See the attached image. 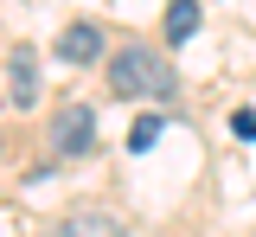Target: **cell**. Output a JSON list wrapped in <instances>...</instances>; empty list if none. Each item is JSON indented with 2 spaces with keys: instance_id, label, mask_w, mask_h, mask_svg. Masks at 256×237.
I'll return each mask as SVG.
<instances>
[{
  "instance_id": "cell-1",
  "label": "cell",
  "mask_w": 256,
  "mask_h": 237,
  "mask_svg": "<svg viewBox=\"0 0 256 237\" xmlns=\"http://www.w3.org/2000/svg\"><path fill=\"white\" fill-rule=\"evenodd\" d=\"M109 90L116 96H173L180 90V77H173V64H160L154 52H141V45H128V52H116L109 58Z\"/></svg>"
},
{
  "instance_id": "cell-2",
  "label": "cell",
  "mask_w": 256,
  "mask_h": 237,
  "mask_svg": "<svg viewBox=\"0 0 256 237\" xmlns=\"http://www.w3.org/2000/svg\"><path fill=\"white\" fill-rule=\"evenodd\" d=\"M90 141H96V116L84 109V102H64L58 116H52V154L70 160V154H84Z\"/></svg>"
},
{
  "instance_id": "cell-3",
  "label": "cell",
  "mask_w": 256,
  "mask_h": 237,
  "mask_svg": "<svg viewBox=\"0 0 256 237\" xmlns=\"http://www.w3.org/2000/svg\"><path fill=\"white\" fill-rule=\"evenodd\" d=\"M6 90H13V102H20V109L38 96V52H32V45H20V52L6 58Z\"/></svg>"
},
{
  "instance_id": "cell-4",
  "label": "cell",
  "mask_w": 256,
  "mask_h": 237,
  "mask_svg": "<svg viewBox=\"0 0 256 237\" xmlns=\"http://www.w3.org/2000/svg\"><path fill=\"white\" fill-rule=\"evenodd\" d=\"M52 237H128L122 218H109V212H70L52 224Z\"/></svg>"
},
{
  "instance_id": "cell-5",
  "label": "cell",
  "mask_w": 256,
  "mask_h": 237,
  "mask_svg": "<svg viewBox=\"0 0 256 237\" xmlns=\"http://www.w3.org/2000/svg\"><path fill=\"white\" fill-rule=\"evenodd\" d=\"M58 58L64 64H96L102 58V32L96 26H64L58 32Z\"/></svg>"
},
{
  "instance_id": "cell-6",
  "label": "cell",
  "mask_w": 256,
  "mask_h": 237,
  "mask_svg": "<svg viewBox=\"0 0 256 237\" xmlns=\"http://www.w3.org/2000/svg\"><path fill=\"white\" fill-rule=\"evenodd\" d=\"M192 32H198V0H173V6H166V38L186 45Z\"/></svg>"
},
{
  "instance_id": "cell-7",
  "label": "cell",
  "mask_w": 256,
  "mask_h": 237,
  "mask_svg": "<svg viewBox=\"0 0 256 237\" xmlns=\"http://www.w3.org/2000/svg\"><path fill=\"white\" fill-rule=\"evenodd\" d=\"M154 141H160V116H141V122L128 128V148H134V154H141V148H154Z\"/></svg>"
},
{
  "instance_id": "cell-8",
  "label": "cell",
  "mask_w": 256,
  "mask_h": 237,
  "mask_svg": "<svg viewBox=\"0 0 256 237\" xmlns=\"http://www.w3.org/2000/svg\"><path fill=\"white\" fill-rule=\"evenodd\" d=\"M230 128H237L244 141H256V109H237V116H230Z\"/></svg>"
}]
</instances>
